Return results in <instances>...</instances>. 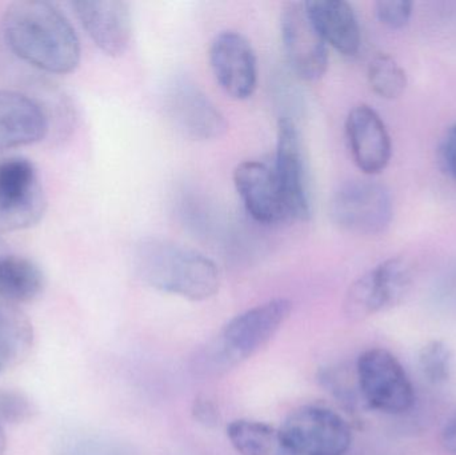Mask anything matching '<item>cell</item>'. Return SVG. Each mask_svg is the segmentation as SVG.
Here are the masks:
<instances>
[{
	"label": "cell",
	"instance_id": "obj_6",
	"mask_svg": "<svg viewBox=\"0 0 456 455\" xmlns=\"http://www.w3.org/2000/svg\"><path fill=\"white\" fill-rule=\"evenodd\" d=\"M393 215L390 191L378 182L364 179L345 182L331 199L335 223L353 234H380L390 226Z\"/></svg>",
	"mask_w": 456,
	"mask_h": 455
},
{
	"label": "cell",
	"instance_id": "obj_13",
	"mask_svg": "<svg viewBox=\"0 0 456 455\" xmlns=\"http://www.w3.org/2000/svg\"><path fill=\"white\" fill-rule=\"evenodd\" d=\"M346 135L354 162L367 175L382 173L391 160L393 144L385 122L367 104L348 112Z\"/></svg>",
	"mask_w": 456,
	"mask_h": 455
},
{
	"label": "cell",
	"instance_id": "obj_16",
	"mask_svg": "<svg viewBox=\"0 0 456 455\" xmlns=\"http://www.w3.org/2000/svg\"><path fill=\"white\" fill-rule=\"evenodd\" d=\"M305 10L327 45L353 58L361 50L362 32L355 11L343 0H310Z\"/></svg>",
	"mask_w": 456,
	"mask_h": 455
},
{
	"label": "cell",
	"instance_id": "obj_2",
	"mask_svg": "<svg viewBox=\"0 0 456 455\" xmlns=\"http://www.w3.org/2000/svg\"><path fill=\"white\" fill-rule=\"evenodd\" d=\"M139 277L157 290L190 301H205L221 288L216 262L173 240L146 238L136 245Z\"/></svg>",
	"mask_w": 456,
	"mask_h": 455
},
{
	"label": "cell",
	"instance_id": "obj_9",
	"mask_svg": "<svg viewBox=\"0 0 456 455\" xmlns=\"http://www.w3.org/2000/svg\"><path fill=\"white\" fill-rule=\"evenodd\" d=\"M273 171L289 218L297 221L310 219V184L302 139L294 120L287 117L279 120Z\"/></svg>",
	"mask_w": 456,
	"mask_h": 455
},
{
	"label": "cell",
	"instance_id": "obj_17",
	"mask_svg": "<svg viewBox=\"0 0 456 455\" xmlns=\"http://www.w3.org/2000/svg\"><path fill=\"white\" fill-rule=\"evenodd\" d=\"M40 267L26 256L5 254L0 258V302L18 305L35 301L45 288Z\"/></svg>",
	"mask_w": 456,
	"mask_h": 455
},
{
	"label": "cell",
	"instance_id": "obj_29",
	"mask_svg": "<svg viewBox=\"0 0 456 455\" xmlns=\"http://www.w3.org/2000/svg\"><path fill=\"white\" fill-rule=\"evenodd\" d=\"M5 449H7V438H5L4 429L3 425L0 424V455L5 454Z\"/></svg>",
	"mask_w": 456,
	"mask_h": 455
},
{
	"label": "cell",
	"instance_id": "obj_25",
	"mask_svg": "<svg viewBox=\"0 0 456 455\" xmlns=\"http://www.w3.org/2000/svg\"><path fill=\"white\" fill-rule=\"evenodd\" d=\"M414 4L409 0H380L375 12L380 23L391 29H401L409 24Z\"/></svg>",
	"mask_w": 456,
	"mask_h": 455
},
{
	"label": "cell",
	"instance_id": "obj_26",
	"mask_svg": "<svg viewBox=\"0 0 456 455\" xmlns=\"http://www.w3.org/2000/svg\"><path fill=\"white\" fill-rule=\"evenodd\" d=\"M439 162L444 173L456 181V123L442 138L439 144Z\"/></svg>",
	"mask_w": 456,
	"mask_h": 455
},
{
	"label": "cell",
	"instance_id": "obj_11",
	"mask_svg": "<svg viewBox=\"0 0 456 455\" xmlns=\"http://www.w3.org/2000/svg\"><path fill=\"white\" fill-rule=\"evenodd\" d=\"M210 64L216 82L231 98L244 101L256 90V55L251 43L239 32L216 35L211 43Z\"/></svg>",
	"mask_w": 456,
	"mask_h": 455
},
{
	"label": "cell",
	"instance_id": "obj_30",
	"mask_svg": "<svg viewBox=\"0 0 456 455\" xmlns=\"http://www.w3.org/2000/svg\"><path fill=\"white\" fill-rule=\"evenodd\" d=\"M5 254H8L7 248H5L4 243H3L2 240H0V258H3V256H5Z\"/></svg>",
	"mask_w": 456,
	"mask_h": 455
},
{
	"label": "cell",
	"instance_id": "obj_7",
	"mask_svg": "<svg viewBox=\"0 0 456 455\" xmlns=\"http://www.w3.org/2000/svg\"><path fill=\"white\" fill-rule=\"evenodd\" d=\"M412 285V267L402 256L387 259L351 285L345 312L354 321L364 320L396 306Z\"/></svg>",
	"mask_w": 456,
	"mask_h": 455
},
{
	"label": "cell",
	"instance_id": "obj_22",
	"mask_svg": "<svg viewBox=\"0 0 456 455\" xmlns=\"http://www.w3.org/2000/svg\"><path fill=\"white\" fill-rule=\"evenodd\" d=\"M367 77L374 93L388 101L403 95L409 83L403 67L388 53H378L371 59Z\"/></svg>",
	"mask_w": 456,
	"mask_h": 455
},
{
	"label": "cell",
	"instance_id": "obj_5",
	"mask_svg": "<svg viewBox=\"0 0 456 455\" xmlns=\"http://www.w3.org/2000/svg\"><path fill=\"white\" fill-rule=\"evenodd\" d=\"M281 430L297 455H346L353 443L347 421L324 406L295 409L284 419Z\"/></svg>",
	"mask_w": 456,
	"mask_h": 455
},
{
	"label": "cell",
	"instance_id": "obj_8",
	"mask_svg": "<svg viewBox=\"0 0 456 455\" xmlns=\"http://www.w3.org/2000/svg\"><path fill=\"white\" fill-rule=\"evenodd\" d=\"M281 34L287 61L294 74L307 82L323 77L329 67V47L311 21L305 3L284 4Z\"/></svg>",
	"mask_w": 456,
	"mask_h": 455
},
{
	"label": "cell",
	"instance_id": "obj_10",
	"mask_svg": "<svg viewBox=\"0 0 456 455\" xmlns=\"http://www.w3.org/2000/svg\"><path fill=\"white\" fill-rule=\"evenodd\" d=\"M165 106L171 122L192 141H213L227 131L221 110L191 80H174L166 93Z\"/></svg>",
	"mask_w": 456,
	"mask_h": 455
},
{
	"label": "cell",
	"instance_id": "obj_24",
	"mask_svg": "<svg viewBox=\"0 0 456 455\" xmlns=\"http://www.w3.org/2000/svg\"><path fill=\"white\" fill-rule=\"evenodd\" d=\"M37 414V405L26 393L15 389H0V424H27Z\"/></svg>",
	"mask_w": 456,
	"mask_h": 455
},
{
	"label": "cell",
	"instance_id": "obj_21",
	"mask_svg": "<svg viewBox=\"0 0 456 455\" xmlns=\"http://www.w3.org/2000/svg\"><path fill=\"white\" fill-rule=\"evenodd\" d=\"M55 455H138L130 443L98 433H74L61 438Z\"/></svg>",
	"mask_w": 456,
	"mask_h": 455
},
{
	"label": "cell",
	"instance_id": "obj_28",
	"mask_svg": "<svg viewBox=\"0 0 456 455\" xmlns=\"http://www.w3.org/2000/svg\"><path fill=\"white\" fill-rule=\"evenodd\" d=\"M442 438H444V443L447 451L456 455V411L444 427Z\"/></svg>",
	"mask_w": 456,
	"mask_h": 455
},
{
	"label": "cell",
	"instance_id": "obj_14",
	"mask_svg": "<svg viewBox=\"0 0 456 455\" xmlns=\"http://www.w3.org/2000/svg\"><path fill=\"white\" fill-rule=\"evenodd\" d=\"M236 191L247 213L260 223H278L289 218L275 171L265 163L246 160L233 171Z\"/></svg>",
	"mask_w": 456,
	"mask_h": 455
},
{
	"label": "cell",
	"instance_id": "obj_3",
	"mask_svg": "<svg viewBox=\"0 0 456 455\" xmlns=\"http://www.w3.org/2000/svg\"><path fill=\"white\" fill-rule=\"evenodd\" d=\"M291 312L289 299L276 298L233 317L203 355L208 370L222 373L254 357L281 330Z\"/></svg>",
	"mask_w": 456,
	"mask_h": 455
},
{
	"label": "cell",
	"instance_id": "obj_12",
	"mask_svg": "<svg viewBox=\"0 0 456 455\" xmlns=\"http://www.w3.org/2000/svg\"><path fill=\"white\" fill-rule=\"evenodd\" d=\"M75 13L96 47L106 55L122 56L133 35L130 4L123 0H77Z\"/></svg>",
	"mask_w": 456,
	"mask_h": 455
},
{
	"label": "cell",
	"instance_id": "obj_15",
	"mask_svg": "<svg viewBox=\"0 0 456 455\" xmlns=\"http://www.w3.org/2000/svg\"><path fill=\"white\" fill-rule=\"evenodd\" d=\"M47 133V114L39 102L18 91L0 90V152L37 143Z\"/></svg>",
	"mask_w": 456,
	"mask_h": 455
},
{
	"label": "cell",
	"instance_id": "obj_23",
	"mask_svg": "<svg viewBox=\"0 0 456 455\" xmlns=\"http://www.w3.org/2000/svg\"><path fill=\"white\" fill-rule=\"evenodd\" d=\"M419 369L430 384L442 385L449 381L452 369V353L444 341L428 342L419 352Z\"/></svg>",
	"mask_w": 456,
	"mask_h": 455
},
{
	"label": "cell",
	"instance_id": "obj_27",
	"mask_svg": "<svg viewBox=\"0 0 456 455\" xmlns=\"http://www.w3.org/2000/svg\"><path fill=\"white\" fill-rule=\"evenodd\" d=\"M191 413L195 421L205 425V427H214L221 424V413H219L216 403L210 398L203 397V395L195 398Z\"/></svg>",
	"mask_w": 456,
	"mask_h": 455
},
{
	"label": "cell",
	"instance_id": "obj_1",
	"mask_svg": "<svg viewBox=\"0 0 456 455\" xmlns=\"http://www.w3.org/2000/svg\"><path fill=\"white\" fill-rule=\"evenodd\" d=\"M2 29L8 48L35 69L64 75L79 66V37L53 3H11L3 15Z\"/></svg>",
	"mask_w": 456,
	"mask_h": 455
},
{
	"label": "cell",
	"instance_id": "obj_18",
	"mask_svg": "<svg viewBox=\"0 0 456 455\" xmlns=\"http://www.w3.org/2000/svg\"><path fill=\"white\" fill-rule=\"evenodd\" d=\"M34 346V328L13 305L0 302V376L20 365Z\"/></svg>",
	"mask_w": 456,
	"mask_h": 455
},
{
	"label": "cell",
	"instance_id": "obj_20",
	"mask_svg": "<svg viewBox=\"0 0 456 455\" xmlns=\"http://www.w3.org/2000/svg\"><path fill=\"white\" fill-rule=\"evenodd\" d=\"M47 208L45 197L20 199L0 189V232H18L39 223Z\"/></svg>",
	"mask_w": 456,
	"mask_h": 455
},
{
	"label": "cell",
	"instance_id": "obj_4",
	"mask_svg": "<svg viewBox=\"0 0 456 455\" xmlns=\"http://www.w3.org/2000/svg\"><path fill=\"white\" fill-rule=\"evenodd\" d=\"M356 384L364 402L386 414H403L414 406L415 392L402 363L388 350H366L356 362Z\"/></svg>",
	"mask_w": 456,
	"mask_h": 455
},
{
	"label": "cell",
	"instance_id": "obj_19",
	"mask_svg": "<svg viewBox=\"0 0 456 455\" xmlns=\"http://www.w3.org/2000/svg\"><path fill=\"white\" fill-rule=\"evenodd\" d=\"M227 437L240 455H297L278 427L251 419H236L227 427Z\"/></svg>",
	"mask_w": 456,
	"mask_h": 455
}]
</instances>
